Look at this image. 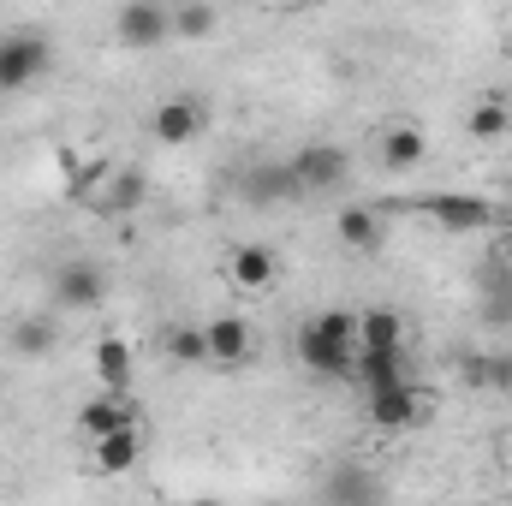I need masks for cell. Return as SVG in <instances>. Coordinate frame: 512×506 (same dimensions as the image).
<instances>
[{
  "instance_id": "19",
  "label": "cell",
  "mask_w": 512,
  "mask_h": 506,
  "mask_svg": "<svg viewBox=\"0 0 512 506\" xmlns=\"http://www.w3.org/2000/svg\"><path fill=\"white\" fill-rule=\"evenodd\" d=\"M143 197H149V179H143V167H120V173H108L102 215H131V209H143Z\"/></svg>"
},
{
  "instance_id": "10",
  "label": "cell",
  "mask_w": 512,
  "mask_h": 506,
  "mask_svg": "<svg viewBox=\"0 0 512 506\" xmlns=\"http://www.w3.org/2000/svg\"><path fill=\"white\" fill-rule=\"evenodd\" d=\"M126 423H137V405H131V393H120V387H102L96 399H84L78 405V429L96 441V435H114V429H126Z\"/></svg>"
},
{
  "instance_id": "26",
  "label": "cell",
  "mask_w": 512,
  "mask_h": 506,
  "mask_svg": "<svg viewBox=\"0 0 512 506\" xmlns=\"http://www.w3.org/2000/svg\"><path fill=\"white\" fill-rule=\"evenodd\" d=\"M167 6H173V0H167Z\"/></svg>"
},
{
  "instance_id": "25",
  "label": "cell",
  "mask_w": 512,
  "mask_h": 506,
  "mask_svg": "<svg viewBox=\"0 0 512 506\" xmlns=\"http://www.w3.org/2000/svg\"><path fill=\"white\" fill-rule=\"evenodd\" d=\"M280 6H298V0H280Z\"/></svg>"
},
{
  "instance_id": "20",
  "label": "cell",
  "mask_w": 512,
  "mask_h": 506,
  "mask_svg": "<svg viewBox=\"0 0 512 506\" xmlns=\"http://www.w3.org/2000/svg\"><path fill=\"white\" fill-rule=\"evenodd\" d=\"M6 346H12L18 358H48V352H54V316H18V322L6 328Z\"/></svg>"
},
{
  "instance_id": "5",
  "label": "cell",
  "mask_w": 512,
  "mask_h": 506,
  "mask_svg": "<svg viewBox=\"0 0 512 506\" xmlns=\"http://www.w3.org/2000/svg\"><path fill=\"white\" fill-rule=\"evenodd\" d=\"M114 36L126 48H161L173 36V6L167 0H126L120 18H114Z\"/></svg>"
},
{
  "instance_id": "17",
  "label": "cell",
  "mask_w": 512,
  "mask_h": 506,
  "mask_svg": "<svg viewBox=\"0 0 512 506\" xmlns=\"http://www.w3.org/2000/svg\"><path fill=\"white\" fill-rule=\"evenodd\" d=\"M143 459V429L126 423V429H114V435H96V471H108V477H120Z\"/></svg>"
},
{
  "instance_id": "7",
  "label": "cell",
  "mask_w": 512,
  "mask_h": 506,
  "mask_svg": "<svg viewBox=\"0 0 512 506\" xmlns=\"http://www.w3.org/2000/svg\"><path fill=\"white\" fill-rule=\"evenodd\" d=\"M203 126H209V120H203V102H191V96H167V102H155V114H149V137L167 143V149H185Z\"/></svg>"
},
{
  "instance_id": "21",
  "label": "cell",
  "mask_w": 512,
  "mask_h": 506,
  "mask_svg": "<svg viewBox=\"0 0 512 506\" xmlns=\"http://www.w3.org/2000/svg\"><path fill=\"white\" fill-rule=\"evenodd\" d=\"M215 24H221V12L209 0H173V36L179 42H209Z\"/></svg>"
},
{
  "instance_id": "24",
  "label": "cell",
  "mask_w": 512,
  "mask_h": 506,
  "mask_svg": "<svg viewBox=\"0 0 512 506\" xmlns=\"http://www.w3.org/2000/svg\"><path fill=\"white\" fill-rule=\"evenodd\" d=\"M495 262H501V274H507V280H512V233H507V239H501V256H495Z\"/></svg>"
},
{
  "instance_id": "2",
  "label": "cell",
  "mask_w": 512,
  "mask_h": 506,
  "mask_svg": "<svg viewBox=\"0 0 512 506\" xmlns=\"http://www.w3.org/2000/svg\"><path fill=\"white\" fill-rule=\"evenodd\" d=\"M48 60H54L48 36H36V30H6V36H0V96H18V90H30L36 78H48Z\"/></svg>"
},
{
  "instance_id": "8",
  "label": "cell",
  "mask_w": 512,
  "mask_h": 506,
  "mask_svg": "<svg viewBox=\"0 0 512 506\" xmlns=\"http://www.w3.org/2000/svg\"><path fill=\"white\" fill-rule=\"evenodd\" d=\"M102 292H108V280H102L96 262L78 256V262H60V268H54V304H60V310H96Z\"/></svg>"
},
{
  "instance_id": "13",
  "label": "cell",
  "mask_w": 512,
  "mask_h": 506,
  "mask_svg": "<svg viewBox=\"0 0 512 506\" xmlns=\"http://www.w3.org/2000/svg\"><path fill=\"white\" fill-rule=\"evenodd\" d=\"M334 239H340L346 251H358V256L382 251V215H376L370 203H352V209L334 215Z\"/></svg>"
},
{
  "instance_id": "14",
  "label": "cell",
  "mask_w": 512,
  "mask_h": 506,
  "mask_svg": "<svg viewBox=\"0 0 512 506\" xmlns=\"http://www.w3.org/2000/svg\"><path fill=\"white\" fill-rule=\"evenodd\" d=\"M358 352H405V322H399V310H358Z\"/></svg>"
},
{
  "instance_id": "12",
  "label": "cell",
  "mask_w": 512,
  "mask_h": 506,
  "mask_svg": "<svg viewBox=\"0 0 512 506\" xmlns=\"http://www.w3.org/2000/svg\"><path fill=\"white\" fill-rule=\"evenodd\" d=\"M227 280L239 286V292H268L274 280H280V256L268 251V245H233V256H227Z\"/></svg>"
},
{
  "instance_id": "6",
  "label": "cell",
  "mask_w": 512,
  "mask_h": 506,
  "mask_svg": "<svg viewBox=\"0 0 512 506\" xmlns=\"http://www.w3.org/2000/svg\"><path fill=\"white\" fill-rule=\"evenodd\" d=\"M423 417H429V399L411 381H393V387H376L370 393V423L376 429H417Z\"/></svg>"
},
{
  "instance_id": "16",
  "label": "cell",
  "mask_w": 512,
  "mask_h": 506,
  "mask_svg": "<svg viewBox=\"0 0 512 506\" xmlns=\"http://www.w3.org/2000/svg\"><path fill=\"white\" fill-rule=\"evenodd\" d=\"M465 137H471V143H507L512 137V102H501V96L471 102V114H465Z\"/></svg>"
},
{
  "instance_id": "18",
  "label": "cell",
  "mask_w": 512,
  "mask_h": 506,
  "mask_svg": "<svg viewBox=\"0 0 512 506\" xmlns=\"http://www.w3.org/2000/svg\"><path fill=\"white\" fill-rule=\"evenodd\" d=\"M161 346H167V364H179V370H203L209 364V334L197 322H173L161 334Z\"/></svg>"
},
{
  "instance_id": "3",
  "label": "cell",
  "mask_w": 512,
  "mask_h": 506,
  "mask_svg": "<svg viewBox=\"0 0 512 506\" xmlns=\"http://www.w3.org/2000/svg\"><path fill=\"white\" fill-rule=\"evenodd\" d=\"M286 167H292V179H298V197H322V191H340V185L352 179V155H346L340 143H322V137L304 143Z\"/></svg>"
},
{
  "instance_id": "11",
  "label": "cell",
  "mask_w": 512,
  "mask_h": 506,
  "mask_svg": "<svg viewBox=\"0 0 512 506\" xmlns=\"http://www.w3.org/2000/svg\"><path fill=\"white\" fill-rule=\"evenodd\" d=\"M429 161V137L417 120H387L382 126V167L387 173H411Z\"/></svg>"
},
{
  "instance_id": "1",
  "label": "cell",
  "mask_w": 512,
  "mask_h": 506,
  "mask_svg": "<svg viewBox=\"0 0 512 506\" xmlns=\"http://www.w3.org/2000/svg\"><path fill=\"white\" fill-rule=\"evenodd\" d=\"M298 364L322 381H352V364H358V316L340 310V304L316 310L298 328Z\"/></svg>"
},
{
  "instance_id": "9",
  "label": "cell",
  "mask_w": 512,
  "mask_h": 506,
  "mask_svg": "<svg viewBox=\"0 0 512 506\" xmlns=\"http://www.w3.org/2000/svg\"><path fill=\"white\" fill-rule=\"evenodd\" d=\"M203 334H209V364H215V370H239V364L251 358V346H256L245 316H209Z\"/></svg>"
},
{
  "instance_id": "22",
  "label": "cell",
  "mask_w": 512,
  "mask_h": 506,
  "mask_svg": "<svg viewBox=\"0 0 512 506\" xmlns=\"http://www.w3.org/2000/svg\"><path fill=\"white\" fill-rule=\"evenodd\" d=\"M245 197H256V203L298 197V179H292V167H286V161H280V167H256L251 179H245Z\"/></svg>"
},
{
  "instance_id": "23",
  "label": "cell",
  "mask_w": 512,
  "mask_h": 506,
  "mask_svg": "<svg viewBox=\"0 0 512 506\" xmlns=\"http://www.w3.org/2000/svg\"><path fill=\"white\" fill-rule=\"evenodd\" d=\"M465 376L507 393V387H512V358H471V364H465Z\"/></svg>"
},
{
  "instance_id": "4",
  "label": "cell",
  "mask_w": 512,
  "mask_h": 506,
  "mask_svg": "<svg viewBox=\"0 0 512 506\" xmlns=\"http://www.w3.org/2000/svg\"><path fill=\"white\" fill-rule=\"evenodd\" d=\"M411 209H423L435 227H447V233H477V227H495L501 221V209L489 203V197H477V191H441V197H423V203H411Z\"/></svg>"
},
{
  "instance_id": "15",
  "label": "cell",
  "mask_w": 512,
  "mask_h": 506,
  "mask_svg": "<svg viewBox=\"0 0 512 506\" xmlns=\"http://www.w3.org/2000/svg\"><path fill=\"white\" fill-rule=\"evenodd\" d=\"M90 370H96V381L102 387H120V393H131V340H120V334H102L96 340V352H90Z\"/></svg>"
}]
</instances>
